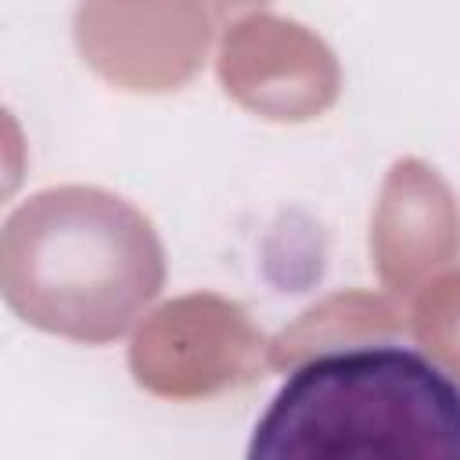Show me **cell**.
Listing matches in <instances>:
<instances>
[{
	"mask_svg": "<svg viewBox=\"0 0 460 460\" xmlns=\"http://www.w3.org/2000/svg\"><path fill=\"white\" fill-rule=\"evenodd\" d=\"M248 460H460V385L406 345L316 352L270 399Z\"/></svg>",
	"mask_w": 460,
	"mask_h": 460,
	"instance_id": "6da1fadb",
	"label": "cell"
},
{
	"mask_svg": "<svg viewBox=\"0 0 460 460\" xmlns=\"http://www.w3.org/2000/svg\"><path fill=\"white\" fill-rule=\"evenodd\" d=\"M18 219L29 226L32 291L54 280L58 273L75 277L58 331L101 341L83 273L90 277L115 331H126L137 309L158 295L162 248L151 234V223L133 212L122 198L83 187L47 190L32 198V205H25Z\"/></svg>",
	"mask_w": 460,
	"mask_h": 460,
	"instance_id": "7a4b0ae2",
	"label": "cell"
}]
</instances>
